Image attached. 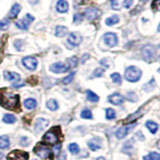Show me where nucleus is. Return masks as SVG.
I'll return each mask as SVG.
<instances>
[{"instance_id":"obj_1","label":"nucleus","mask_w":160,"mask_h":160,"mask_svg":"<svg viewBox=\"0 0 160 160\" xmlns=\"http://www.w3.org/2000/svg\"><path fill=\"white\" fill-rule=\"evenodd\" d=\"M0 105L10 110H18L19 95L9 92L7 89H0Z\"/></svg>"},{"instance_id":"obj_2","label":"nucleus","mask_w":160,"mask_h":160,"mask_svg":"<svg viewBox=\"0 0 160 160\" xmlns=\"http://www.w3.org/2000/svg\"><path fill=\"white\" fill-rule=\"evenodd\" d=\"M34 152L36 153L40 158L44 160H53L54 155L47 145H44L42 143H39L36 145V147L34 148Z\"/></svg>"},{"instance_id":"obj_3","label":"nucleus","mask_w":160,"mask_h":160,"mask_svg":"<svg viewBox=\"0 0 160 160\" xmlns=\"http://www.w3.org/2000/svg\"><path fill=\"white\" fill-rule=\"evenodd\" d=\"M141 70L135 66H129L125 70V79L129 82H136L141 78Z\"/></svg>"},{"instance_id":"obj_4","label":"nucleus","mask_w":160,"mask_h":160,"mask_svg":"<svg viewBox=\"0 0 160 160\" xmlns=\"http://www.w3.org/2000/svg\"><path fill=\"white\" fill-rule=\"evenodd\" d=\"M57 127L56 128H52L48 130V131L45 133V135L43 136V141L47 144L50 145H55L56 143H58L59 141V137H58V133H57Z\"/></svg>"},{"instance_id":"obj_5","label":"nucleus","mask_w":160,"mask_h":160,"mask_svg":"<svg viewBox=\"0 0 160 160\" xmlns=\"http://www.w3.org/2000/svg\"><path fill=\"white\" fill-rule=\"evenodd\" d=\"M155 55H156V49L152 45L147 44L142 48V57L146 61H151L154 59Z\"/></svg>"},{"instance_id":"obj_6","label":"nucleus","mask_w":160,"mask_h":160,"mask_svg":"<svg viewBox=\"0 0 160 160\" xmlns=\"http://www.w3.org/2000/svg\"><path fill=\"white\" fill-rule=\"evenodd\" d=\"M28 153L20 151V150H14L8 154L7 160H28Z\"/></svg>"},{"instance_id":"obj_7","label":"nucleus","mask_w":160,"mask_h":160,"mask_svg":"<svg viewBox=\"0 0 160 160\" xmlns=\"http://www.w3.org/2000/svg\"><path fill=\"white\" fill-rule=\"evenodd\" d=\"M135 126H136V123H132V124H128V125H125V126H122V127H120L116 133H115V135H116V137L118 139H122L124 138L126 135L130 132V130L133 129Z\"/></svg>"},{"instance_id":"obj_8","label":"nucleus","mask_w":160,"mask_h":160,"mask_svg":"<svg viewBox=\"0 0 160 160\" xmlns=\"http://www.w3.org/2000/svg\"><path fill=\"white\" fill-rule=\"evenodd\" d=\"M34 21V17L32 16V15H30V14H26L25 15V17L24 19H21V20H19V21H17L16 23V26L20 29H22V30H26L29 26V24L33 22Z\"/></svg>"},{"instance_id":"obj_9","label":"nucleus","mask_w":160,"mask_h":160,"mask_svg":"<svg viewBox=\"0 0 160 160\" xmlns=\"http://www.w3.org/2000/svg\"><path fill=\"white\" fill-rule=\"evenodd\" d=\"M22 63L25 67L29 70H31V71H33V70H35L37 68V64H38L37 59L34 58V57H31V56L24 57L22 59Z\"/></svg>"},{"instance_id":"obj_10","label":"nucleus","mask_w":160,"mask_h":160,"mask_svg":"<svg viewBox=\"0 0 160 160\" xmlns=\"http://www.w3.org/2000/svg\"><path fill=\"white\" fill-rule=\"evenodd\" d=\"M50 70H51L53 73H64V72H67L69 70V66H67V65H65L61 62H56L50 66Z\"/></svg>"},{"instance_id":"obj_11","label":"nucleus","mask_w":160,"mask_h":160,"mask_svg":"<svg viewBox=\"0 0 160 160\" xmlns=\"http://www.w3.org/2000/svg\"><path fill=\"white\" fill-rule=\"evenodd\" d=\"M103 39H104V42L106 43L109 47H114L115 45L117 44V41H118V40H117V36H116V34L111 33V32H109V33L104 34Z\"/></svg>"},{"instance_id":"obj_12","label":"nucleus","mask_w":160,"mask_h":160,"mask_svg":"<svg viewBox=\"0 0 160 160\" xmlns=\"http://www.w3.org/2000/svg\"><path fill=\"white\" fill-rule=\"evenodd\" d=\"M68 42L72 45V46H77L82 41V37L78 32H71L68 36Z\"/></svg>"},{"instance_id":"obj_13","label":"nucleus","mask_w":160,"mask_h":160,"mask_svg":"<svg viewBox=\"0 0 160 160\" xmlns=\"http://www.w3.org/2000/svg\"><path fill=\"white\" fill-rule=\"evenodd\" d=\"M49 125V121L47 119L45 118H37L36 121H35V124H34V128L36 130L37 132H40L44 130L47 126Z\"/></svg>"},{"instance_id":"obj_14","label":"nucleus","mask_w":160,"mask_h":160,"mask_svg":"<svg viewBox=\"0 0 160 160\" xmlns=\"http://www.w3.org/2000/svg\"><path fill=\"white\" fill-rule=\"evenodd\" d=\"M102 141L101 139L98 137H94L92 139H90L88 141V147L92 150V151H97L100 148H101Z\"/></svg>"},{"instance_id":"obj_15","label":"nucleus","mask_w":160,"mask_h":160,"mask_svg":"<svg viewBox=\"0 0 160 160\" xmlns=\"http://www.w3.org/2000/svg\"><path fill=\"white\" fill-rule=\"evenodd\" d=\"M99 15H100V11L96 8L90 7V8H87L86 10H85V16H86L87 19L90 20V21H92V20L98 18Z\"/></svg>"},{"instance_id":"obj_16","label":"nucleus","mask_w":160,"mask_h":160,"mask_svg":"<svg viewBox=\"0 0 160 160\" xmlns=\"http://www.w3.org/2000/svg\"><path fill=\"white\" fill-rule=\"evenodd\" d=\"M108 101L110 103L114 104V105H120V104H122L124 102V97L122 96V95L118 94V93H114V94L110 95V96L108 97Z\"/></svg>"},{"instance_id":"obj_17","label":"nucleus","mask_w":160,"mask_h":160,"mask_svg":"<svg viewBox=\"0 0 160 160\" xmlns=\"http://www.w3.org/2000/svg\"><path fill=\"white\" fill-rule=\"evenodd\" d=\"M4 78L8 80V81H11V82H18L20 81V75L16 72H9V71H5L4 72Z\"/></svg>"},{"instance_id":"obj_18","label":"nucleus","mask_w":160,"mask_h":160,"mask_svg":"<svg viewBox=\"0 0 160 160\" xmlns=\"http://www.w3.org/2000/svg\"><path fill=\"white\" fill-rule=\"evenodd\" d=\"M56 9L58 12H61V13H65L67 12L68 10V3L66 0H59L57 2L56 5Z\"/></svg>"},{"instance_id":"obj_19","label":"nucleus","mask_w":160,"mask_h":160,"mask_svg":"<svg viewBox=\"0 0 160 160\" xmlns=\"http://www.w3.org/2000/svg\"><path fill=\"white\" fill-rule=\"evenodd\" d=\"M24 106L28 110H32L37 106V102H36V100L33 98H28L24 101Z\"/></svg>"},{"instance_id":"obj_20","label":"nucleus","mask_w":160,"mask_h":160,"mask_svg":"<svg viewBox=\"0 0 160 160\" xmlns=\"http://www.w3.org/2000/svg\"><path fill=\"white\" fill-rule=\"evenodd\" d=\"M68 33V28L65 26H57L56 29H55V35L57 37H63Z\"/></svg>"},{"instance_id":"obj_21","label":"nucleus","mask_w":160,"mask_h":160,"mask_svg":"<svg viewBox=\"0 0 160 160\" xmlns=\"http://www.w3.org/2000/svg\"><path fill=\"white\" fill-rule=\"evenodd\" d=\"M10 145V141L7 135L0 136V149H7Z\"/></svg>"},{"instance_id":"obj_22","label":"nucleus","mask_w":160,"mask_h":160,"mask_svg":"<svg viewBox=\"0 0 160 160\" xmlns=\"http://www.w3.org/2000/svg\"><path fill=\"white\" fill-rule=\"evenodd\" d=\"M20 10H21V7H20L19 4H14L11 10H10L9 12V18H16L18 13L20 12Z\"/></svg>"},{"instance_id":"obj_23","label":"nucleus","mask_w":160,"mask_h":160,"mask_svg":"<svg viewBox=\"0 0 160 160\" xmlns=\"http://www.w3.org/2000/svg\"><path fill=\"white\" fill-rule=\"evenodd\" d=\"M145 126L147 127V129L152 134H155V133L157 132V130H158V124L153 122V121H147L146 124H145Z\"/></svg>"},{"instance_id":"obj_24","label":"nucleus","mask_w":160,"mask_h":160,"mask_svg":"<svg viewBox=\"0 0 160 160\" xmlns=\"http://www.w3.org/2000/svg\"><path fill=\"white\" fill-rule=\"evenodd\" d=\"M46 106L49 110H51V111H56V110L58 109V103L55 99H50L47 101L46 103Z\"/></svg>"},{"instance_id":"obj_25","label":"nucleus","mask_w":160,"mask_h":160,"mask_svg":"<svg viewBox=\"0 0 160 160\" xmlns=\"http://www.w3.org/2000/svg\"><path fill=\"white\" fill-rule=\"evenodd\" d=\"M2 120H3V122L7 123V124H13L16 122V117L12 114H5Z\"/></svg>"},{"instance_id":"obj_26","label":"nucleus","mask_w":160,"mask_h":160,"mask_svg":"<svg viewBox=\"0 0 160 160\" xmlns=\"http://www.w3.org/2000/svg\"><path fill=\"white\" fill-rule=\"evenodd\" d=\"M86 96H87V99L89 100V101H91V102H97L99 100L98 95H96L94 92H92L91 90H87Z\"/></svg>"},{"instance_id":"obj_27","label":"nucleus","mask_w":160,"mask_h":160,"mask_svg":"<svg viewBox=\"0 0 160 160\" xmlns=\"http://www.w3.org/2000/svg\"><path fill=\"white\" fill-rule=\"evenodd\" d=\"M118 21H119V17L117 16V15H113V16L107 18L105 23H106V25H108V26H111V25L118 23Z\"/></svg>"},{"instance_id":"obj_28","label":"nucleus","mask_w":160,"mask_h":160,"mask_svg":"<svg viewBox=\"0 0 160 160\" xmlns=\"http://www.w3.org/2000/svg\"><path fill=\"white\" fill-rule=\"evenodd\" d=\"M68 150L72 154H78L80 149H79V146H78L76 143H71V144L68 145Z\"/></svg>"},{"instance_id":"obj_29","label":"nucleus","mask_w":160,"mask_h":160,"mask_svg":"<svg viewBox=\"0 0 160 160\" xmlns=\"http://www.w3.org/2000/svg\"><path fill=\"white\" fill-rule=\"evenodd\" d=\"M115 117H116V112H115V110L112 108H107L106 109V118L109 120H112V119H115Z\"/></svg>"},{"instance_id":"obj_30","label":"nucleus","mask_w":160,"mask_h":160,"mask_svg":"<svg viewBox=\"0 0 160 160\" xmlns=\"http://www.w3.org/2000/svg\"><path fill=\"white\" fill-rule=\"evenodd\" d=\"M80 116H81L82 118H84V119H91L92 118V112L90 111L89 109L85 108L81 111V115H80Z\"/></svg>"},{"instance_id":"obj_31","label":"nucleus","mask_w":160,"mask_h":160,"mask_svg":"<svg viewBox=\"0 0 160 160\" xmlns=\"http://www.w3.org/2000/svg\"><path fill=\"white\" fill-rule=\"evenodd\" d=\"M68 66H69V68L70 67H72V68H74V67H76L77 66V63H78V59H77V57L76 56H72V57H70L68 60Z\"/></svg>"},{"instance_id":"obj_32","label":"nucleus","mask_w":160,"mask_h":160,"mask_svg":"<svg viewBox=\"0 0 160 160\" xmlns=\"http://www.w3.org/2000/svg\"><path fill=\"white\" fill-rule=\"evenodd\" d=\"M154 87H155V80H154V79H151L147 84H145V85H144V86H143V89H145L147 92H149V91H151V90H152Z\"/></svg>"},{"instance_id":"obj_33","label":"nucleus","mask_w":160,"mask_h":160,"mask_svg":"<svg viewBox=\"0 0 160 160\" xmlns=\"http://www.w3.org/2000/svg\"><path fill=\"white\" fill-rule=\"evenodd\" d=\"M74 75H75V72H71L70 73L68 76H66L65 78H63L62 79V82H63V84H69L70 82H72V80H73V78H74Z\"/></svg>"},{"instance_id":"obj_34","label":"nucleus","mask_w":160,"mask_h":160,"mask_svg":"<svg viewBox=\"0 0 160 160\" xmlns=\"http://www.w3.org/2000/svg\"><path fill=\"white\" fill-rule=\"evenodd\" d=\"M110 77H111V79L113 80V82L115 83H121V76H120L119 73H112L111 75H110Z\"/></svg>"},{"instance_id":"obj_35","label":"nucleus","mask_w":160,"mask_h":160,"mask_svg":"<svg viewBox=\"0 0 160 160\" xmlns=\"http://www.w3.org/2000/svg\"><path fill=\"white\" fill-rule=\"evenodd\" d=\"M9 26V20L8 19H3L0 21V29L1 30H5L7 29Z\"/></svg>"},{"instance_id":"obj_36","label":"nucleus","mask_w":160,"mask_h":160,"mask_svg":"<svg viewBox=\"0 0 160 160\" xmlns=\"http://www.w3.org/2000/svg\"><path fill=\"white\" fill-rule=\"evenodd\" d=\"M83 20V14H75L73 18L74 23H80Z\"/></svg>"},{"instance_id":"obj_37","label":"nucleus","mask_w":160,"mask_h":160,"mask_svg":"<svg viewBox=\"0 0 160 160\" xmlns=\"http://www.w3.org/2000/svg\"><path fill=\"white\" fill-rule=\"evenodd\" d=\"M104 73V69L102 68H97V69H95V71H94V76L95 77H101L102 75Z\"/></svg>"},{"instance_id":"obj_38","label":"nucleus","mask_w":160,"mask_h":160,"mask_svg":"<svg viewBox=\"0 0 160 160\" xmlns=\"http://www.w3.org/2000/svg\"><path fill=\"white\" fill-rule=\"evenodd\" d=\"M29 143H30V140L27 137H22L20 139V144H21L22 146H27Z\"/></svg>"},{"instance_id":"obj_39","label":"nucleus","mask_w":160,"mask_h":160,"mask_svg":"<svg viewBox=\"0 0 160 160\" xmlns=\"http://www.w3.org/2000/svg\"><path fill=\"white\" fill-rule=\"evenodd\" d=\"M152 8L160 11V0H154L152 3Z\"/></svg>"},{"instance_id":"obj_40","label":"nucleus","mask_w":160,"mask_h":160,"mask_svg":"<svg viewBox=\"0 0 160 160\" xmlns=\"http://www.w3.org/2000/svg\"><path fill=\"white\" fill-rule=\"evenodd\" d=\"M133 4V0H124L123 1V6L125 8H130Z\"/></svg>"},{"instance_id":"obj_41","label":"nucleus","mask_w":160,"mask_h":160,"mask_svg":"<svg viewBox=\"0 0 160 160\" xmlns=\"http://www.w3.org/2000/svg\"><path fill=\"white\" fill-rule=\"evenodd\" d=\"M111 6H112V8L115 9V10H118V9H119L118 1H117V0H111Z\"/></svg>"},{"instance_id":"obj_42","label":"nucleus","mask_w":160,"mask_h":160,"mask_svg":"<svg viewBox=\"0 0 160 160\" xmlns=\"http://www.w3.org/2000/svg\"><path fill=\"white\" fill-rule=\"evenodd\" d=\"M150 156H151L154 160H160V154L156 153V152H151L149 154Z\"/></svg>"},{"instance_id":"obj_43","label":"nucleus","mask_w":160,"mask_h":160,"mask_svg":"<svg viewBox=\"0 0 160 160\" xmlns=\"http://www.w3.org/2000/svg\"><path fill=\"white\" fill-rule=\"evenodd\" d=\"M88 1H89V0H75V2H76L77 4H79V5L85 4V3H87Z\"/></svg>"},{"instance_id":"obj_44","label":"nucleus","mask_w":160,"mask_h":160,"mask_svg":"<svg viewBox=\"0 0 160 160\" xmlns=\"http://www.w3.org/2000/svg\"><path fill=\"white\" fill-rule=\"evenodd\" d=\"M88 58H89V55H88V54H84V55H83V57H82L81 62H82V63H84L85 60H87Z\"/></svg>"},{"instance_id":"obj_45","label":"nucleus","mask_w":160,"mask_h":160,"mask_svg":"<svg viewBox=\"0 0 160 160\" xmlns=\"http://www.w3.org/2000/svg\"><path fill=\"white\" fill-rule=\"evenodd\" d=\"M60 147H61V146H60V145H57V146H55V148H54V150H53V151L55 152V154H58Z\"/></svg>"},{"instance_id":"obj_46","label":"nucleus","mask_w":160,"mask_h":160,"mask_svg":"<svg viewBox=\"0 0 160 160\" xmlns=\"http://www.w3.org/2000/svg\"><path fill=\"white\" fill-rule=\"evenodd\" d=\"M143 160H154L150 155H146V156H144L143 157Z\"/></svg>"},{"instance_id":"obj_47","label":"nucleus","mask_w":160,"mask_h":160,"mask_svg":"<svg viewBox=\"0 0 160 160\" xmlns=\"http://www.w3.org/2000/svg\"><path fill=\"white\" fill-rule=\"evenodd\" d=\"M37 1H38V0H29V2L31 3V4H35Z\"/></svg>"},{"instance_id":"obj_48","label":"nucleus","mask_w":160,"mask_h":160,"mask_svg":"<svg viewBox=\"0 0 160 160\" xmlns=\"http://www.w3.org/2000/svg\"><path fill=\"white\" fill-rule=\"evenodd\" d=\"M97 160H105L103 157H99V158H97Z\"/></svg>"},{"instance_id":"obj_49","label":"nucleus","mask_w":160,"mask_h":160,"mask_svg":"<svg viewBox=\"0 0 160 160\" xmlns=\"http://www.w3.org/2000/svg\"><path fill=\"white\" fill-rule=\"evenodd\" d=\"M157 146H158V149H160V141L157 143Z\"/></svg>"},{"instance_id":"obj_50","label":"nucleus","mask_w":160,"mask_h":160,"mask_svg":"<svg viewBox=\"0 0 160 160\" xmlns=\"http://www.w3.org/2000/svg\"><path fill=\"white\" fill-rule=\"evenodd\" d=\"M157 30L160 32V23H159V25H158V28H157Z\"/></svg>"},{"instance_id":"obj_51","label":"nucleus","mask_w":160,"mask_h":160,"mask_svg":"<svg viewBox=\"0 0 160 160\" xmlns=\"http://www.w3.org/2000/svg\"><path fill=\"white\" fill-rule=\"evenodd\" d=\"M158 72H159V73H160V68H159V69H158Z\"/></svg>"},{"instance_id":"obj_52","label":"nucleus","mask_w":160,"mask_h":160,"mask_svg":"<svg viewBox=\"0 0 160 160\" xmlns=\"http://www.w3.org/2000/svg\"><path fill=\"white\" fill-rule=\"evenodd\" d=\"M143 1H146V0H143Z\"/></svg>"},{"instance_id":"obj_53","label":"nucleus","mask_w":160,"mask_h":160,"mask_svg":"<svg viewBox=\"0 0 160 160\" xmlns=\"http://www.w3.org/2000/svg\"><path fill=\"white\" fill-rule=\"evenodd\" d=\"M33 160H36V159H33Z\"/></svg>"}]
</instances>
